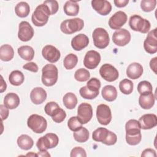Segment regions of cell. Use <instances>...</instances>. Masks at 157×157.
I'll return each instance as SVG.
<instances>
[{"label": "cell", "instance_id": "6da1fadb", "mask_svg": "<svg viewBox=\"0 0 157 157\" xmlns=\"http://www.w3.org/2000/svg\"><path fill=\"white\" fill-rule=\"evenodd\" d=\"M140 126L139 121L131 119L125 124L126 141L130 145L139 144L142 139Z\"/></svg>", "mask_w": 157, "mask_h": 157}, {"label": "cell", "instance_id": "7a4b0ae2", "mask_svg": "<svg viewBox=\"0 0 157 157\" xmlns=\"http://www.w3.org/2000/svg\"><path fill=\"white\" fill-rule=\"evenodd\" d=\"M58 77V71L56 66L52 64H47L42 69V82L46 86L54 85Z\"/></svg>", "mask_w": 157, "mask_h": 157}, {"label": "cell", "instance_id": "3957f363", "mask_svg": "<svg viewBox=\"0 0 157 157\" xmlns=\"http://www.w3.org/2000/svg\"><path fill=\"white\" fill-rule=\"evenodd\" d=\"M50 15L48 6L44 3L41 4L36 8L32 15V22L36 26H43L47 23Z\"/></svg>", "mask_w": 157, "mask_h": 157}, {"label": "cell", "instance_id": "277c9868", "mask_svg": "<svg viewBox=\"0 0 157 157\" xmlns=\"http://www.w3.org/2000/svg\"><path fill=\"white\" fill-rule=\"evenodd\" d=\"M84 26L83 20L80 18L67 19L62 21L60 25L61 31L66 34H71L79 31Z\"/></svg>", "mask_w": 157, "mask_h": 157}, {"label": "cell", "instance_id": "5b68a950", "mask_svg": "<svg viewBox=\"0 0 157 157\" xmlns=\"http://www.w3.org/2000/svg\"><path fill=\"white\" fill-rule=\"evenodd\" d=\"M130 28L135 31L145 34L147 33L150 29V23L147 19L143 18L138 15H132L129 20Z\"/></svg>", "mask_w": 157, "mask_h": 157}, {"label": "cell", "instance_id": "8992f818", "mask_svg": "<svg viewBox=\"0 0 157 157\" xmlns=\"http://www.w3.org/2000/svg\"><path fill=\"white\" fill-rule=\"evenodd\" d=\"M27 124L34 132L40 134L46 130L47 122L42 116L37 114H33L28 118Z\"/></svg>", "mask_w": 157, "mask_h": 157}, {"label": "cell", "instance_id": "52a82bcc", "mask_svg": "<svg viewBox=\"0 0 157 157\" xmlns=\"http://www.w3.org/2000/svg\"><path fill=\"white\" fill-rule=\"evenodd\" d=\"M92 37L94 46L98 48H105L109 44L110 38L109 34L102 28H96L93 32Z\"/></svg>", "mask_w": 157, "mask_h": 157}, {"label": "cell", "instance_id": "ba28073f", "mask_svg": "<svg viewBox=\"0 0 157 157\" xmlns=\"http://www.w3.org/2000/svg\"><path fill=\"white\" fill-rule=\"evenodd\" d=\"M96 117L98 122L102 125H107L112 120V113L110 107L104 104L98 105Z\"/></svg>", "mask_w": 157, "mask_h": 157}, {"label": "cell", "instance_id": "9c48e42d", "mask_svg": "<svg viewBox=\"0 0 157 157\" xmlns=\"http://www.w3.org/2000/svg\"><path fill=\"white\" fill-rule=\"evenodd\" d=\"M99 74L105 80L109 82L115 81L119 76L118 70L114 66L108 63L104 64L101 67Z\"/></svg>", "mask_w": 157, "mask_h": 157}, {"label": "cell", "instance_id": "30bf717a", "mask_svg": "<svg viewBox=\"0 0 157 157\" xmlns=\"http://www.w3.org/2000/svg\"><path fill=\"white\" fill-rule=\"evenodd\" d=\"M93 117V109L88 103L80 104L77 109V118L82 124L90 121Z\"/></svg>", "mask_w": 157, "mask_h": 157}, {"label": "cell", "instance_id": "8fae6325", "mask_svg": "<svg viewBox=\"0 0 157 157\" xmlns=\"http://www.w3.org/2000/svg\"><path fill=\"white\" fill-rule=\"evenodd\" d=\"M34 34V29L31 25L26 21H23L20 23L18 26V37L23 42L30 40Z\"/></svg>", "mask_w": 157, "mask_h": 157}, {"label": "cell", "instance_id": "7c38bea8", "mask_svg": "<svg viewBox=\"0 0 157 157\" xmlns=\"http://www.w3.org/2000/svg\"><path fill=\"white\" fill-rule=\"evenodd\" d=\"M131 40V34L126 29H120L116 30L112 36V40L113 43L120 47L127 45Z\"/></svg>", "mask_w": 157, "mask_h": 157}, {"label": "cell", "instance_id": "4fadbf2b", "mask_svg": "<svg viewBox=\"0 0 157 157\" xmlns=\"http://www.w3.org/2000/svg\"><path fill=\"white\" fill-rule=\"evenodd\" d=\"M145 50L149 54H154L157 52L156 28L150 31L144 42Z\"/></svg>", "mask_w": 157, "mask_h": 157}, {"label": "cell", "instance_id": "5bb4252c", "mask_svg": "<svg viewBox=\"0 0 157 157\" xmlns=\"http://www.w3.org/2000/svg\"><path fill=\"white\" fill-rule=\"evenodd\" d=\"M128 17L126 13L123 11L115 12L109 20V25L113 29H120L127 21Z\"/></svg>", "mask_w": 157, "mask_h": 157}, {"label": "cell", "instance_id": "9a60e30c", "mask_svg": "<svg viewBox=\"0 0 157 157\" xmlns=\"http://www.w3.org/2000/svg\"><path fill=\"white\" fill-rule=\"evenodd\" d=\"M101 61L100 54L95 50H90L86 52L84 59V66L90 69H95Z\"/></svg>", "mask_w": 157, "mask_h": 157}, {"label": "cell", "instance_id": "2e32d148", "mask_svg": "<svg viewBox=\"0 0 157 157\" xmlns=\"http://www.w3.org/2000/svg\"><path fill=\"white\" fill-rule=\"evenodd\" d=\"M42 56L51 63H56L61 56L60 52L55 47L52 45H45L42 50Z\"/></svg>", "mask_w": 157, "mask_h": 157}, {"label": "cell", "instance_id": "e0dca14e", "mask_svg": "<svg viewBox=\"0 0 157 157\" xmlns=\"http://www.w3.org/2000/svg\"><path fill=\"white\" fill-rule=\"evenodd\" d=\"M139 122L142 129H150L157 125V117L153 113H147L140 117Z\"/></svg>", "mask_w": 157, "mask_h": 157}, {"label": "cell", "instance_id": "ac0fdd59", "mask_svg": "<svg viewBox=\"0 0 157 157\" xmlns=\"http://www.w3.org/2000/svg\"><path fill=\"white\" fill-rule=\"evenodd\" d=\"M92 7L101 15H107L112 10L111 4L105 0H93Z\"/></svg>", "mask_w": 157, "mask_h": 157}, {"label": "cell", "instance_id": "d6986e66", "mask_svg": "<svg viewBox=\"0 0 157 157\" xmlns=\"http://www.w3.org/2000/svg\"><path fill=\"white\" fill-rule=\"evenodd\" d=\"M89 44L88 37L84 34H79L72 38L71 46L74 50L80 51L88 46Z\"/></svg>", "mask_w": 157, "mask_h": 157}, {"label": "cell", "instance_id": "ffe728a7", "mask_svg": "<svg viewBox=\"0 0 157 157\" xmlns=\"http://www.w3.org/2000/svg\"><path fill=\"white\" fill-rule=\"evenodd\" d=\"M30 98L34 104H40L45 101L47 98V92L41 87H36L31 91Z\"/></svg>", "mask_w": 157, "mask_h": 157}, {"label": "cell", "instance_id": "44dd1931", "mask_svg": "<svg viewBox=\"0 0 157 157\" xmlns=\"http://www.w3.org/2000/svg\"><path fill=\"white\" fill-rule=\"evenodd\" d=\"M143 74V67L139 63H131L126 69V75L131 79L139 78Z\"/></svg>", "mask_w": 157, "mask_h": 157}, {"label": "cell", "instance_id": "7402d4cb", "mask_svg": "<svg viewBox=\"0 0 157 157\" xmlns=\"http://www.w3.org/2000/svg\"><path fill=\"white\" fill-rule=\"evenodd\" d=\"M155 96L152 92L142 94L139 98L140 106L144 109H151L155 104Z\"/></svg>", "mask_w": 157, "mask_h": 157}, {"label": "cell", "instance_id": "603a6c76", "mask_svg": "<svg viewBox=\"0 0 157 157\" xmlns=\"http://www.w3.org/2000/svg\"><path fill=\"white\" fill-rule=\"evenodd\" d=\"M20 98L14 93H7L4 99V105L9 109H14L20 104Z\"/></svg>", "mask_w": 157, "mask_h": 157}, {"label": "cell", "instance_id": "cb8c5ba5", "mask_svg": "<svg viewBox=\"0 0 157 157\" xmlns=\"http://www.w3.org/2000/svg\"><path fill=\"white\" fill-rule=\"evenodd\" d=\"M101 93L102 98L109 102L115 101L117 97V89L112 85H106L104 86Z\"/></svg>", "mask_w": 157, "mask_h": 157}, {"label": "cell", "instance_id": "d4e9b609", "mask_svg": "<svg viewBox=\"0 0 157 157\" xmlns=\"http://www.w3.org/2000/svg\"><path fill=\"white\" fill-rule=\"evenodd\" d=\"M64 13L68 16H75L78 13L79 6L77 1H67L63 7Z\"/></svg>", "mask_w": 157, "mask_h": 157}, {"label": "cell", "instance_id": "484cf974", "mask_svg": "<svg viewBox=\"0 0 157 157\" xmlns=\"http://www.w3.org/2000/svg\"><path fill=\"white\" fill-rule=\"evenodd\" d=\"M109 132L110 131L105 128H98L93 132L92 138L96 142H101L105 144Z\"/></svg>", "mask_w": 157, "mask_h": 157}, {"label": "cell", "instance_id": "4316f807", "mask_svg": "<svg viewBox=\"0 0 157 157\" xmlns=\"http://www.w3.org/2000/svg\"><path fill=\"white\" fill-rule=\"evenodd\" d=\"M14 56V51L12 46L4 44L0 47V59L4 61H10Z\"/></svg>", "mask_w": 157, "mask_h": 157}, {"label": "cell", "instance_id": "83f0119b", "mask_svg": "<svg viewBox=\"0 0 157 157\" xmlns=\"http://www.w3.org/2000/svg\"><path fill=\"white\" fill-rule=\"evenodd\" d=\"M19 56L26 61H31L34 56V49L29 45H23L17 50Z\"/></svg>", "mask_w": 157, "mask_h": 157}, {"label": "cell", "instance_id": "f1b7e54d", "mask_svg": "<svg viewBox=\"0 0 157 157\" xmlns=\"http://www.w3.org/2000/svg\"><path fill=\"white\" fill-rule=\"evenodd\" d=\"M17 144L21 149L28 150L33 147L34 145V141L28 135L22 134L18 137Z\"/></svg>", "mask_w": 157, "mask_h": 157}, {"label": "cell", "instance_id": "f546056e", "mask_svg": "<svg viewBox=\"0 0 157 157\" xmlns=\"http://www.w3.org/2000/svg\"><path fill=\"white\" fill-rule=\"evenodd\" d=\"M25 80L23 74L18 71L15 70L11 72L9 76V80L10 83L14 86H19L23 83Z\"/></svg>", "mask_w": 157, "mask_h": 157}, {"label": "cell", "instance_id": "4dcf8cb0", "mask_svg": "<svg viewBox=\"0 0 157 157\" xmlns=\"http://www.w3.org/2000/svg\"><path fill=\"white\" fill-rule=\"evenodd\" d=\"M15 12L16 15L19 17H26L29 15L30 12L29 6L26 2H20L16 5L15 7Z\"/></svg>", "mask_w": 157, "mask_h": 157}, {"label": "cell", "instance_id": "1f68e13d", "mask_svg": "<svg viewBox=\"0 0 157 157\" xmlns=\"http://www.w3.org/2000/svg\"><path fill=\"white\" fill-rule=\"evenodd\" d=\"M64 105L68 109H73L77 104V98L72 93H67L64 95L63 98Z\"/></svg>", "mask_w": 157, "mask_h": 157}, {"label": "cell", "instance_id": "d6a6232c", "mask_svg": "<svg viewBox=\"0 0 157 157\" xmlns=\"http://www.w3.org/2000/svg\"><path fill=\"white\" fill-rule=\"evenodd\" d=\"M89 136L90 134L88 130L83 126L78 130L74 132L73 133L74 139L77 142L80 143L86 142L89 139Z\"/></svg>", "mask_w": 157, "mask_h": 157}, {"label": "cell", "instance_id": "836d02e7", "mask_svg": "<svg viewBox=\"0 0 157 157\" xmlns=\"http://www.w3.org/2000/svg\"><path fill=\"white\" fill-rule=\"evenodd\" d=\"M78 62V58L77 56L73 53H69L66 56L63 60V64L64 67L67 69L70 70L73 69L75 67Z\"/></svg>", "mask_w": 157, "mask_h": 157}, {"label": "cell", "instance_id": "e575fe53", "mask_svg": "<svg viewBox=\"0 0 157 157\" xmlns=\"http://www.w3.org/2000/svg\"><path fill=\"white\" fill-rule=\"evenodd\" d=\"M134 84L129 79L125 78L122 80L119 83V88L120 91L124 94H129L132 92Z\"/></svg>", "mask_w": 157, "mask_h": 157}, {"label": "cell", "instance_id": "d590c367", "mask_svg": "<svg viewBox=\"0 0 157 157\" xmlns=\"http://www.w3.org/2000/svg\"><path fill=\"white\" fill-rule=\"evenodd\" d=\"M79 93L80 96L86 99H93L99 94V92L93 91L89 89L86 86L82 87L79 90Z\"/></svg>", "mask_w": 157, "mask_h": 157}, {"label": "cell", "instance_id": "8d00e7d4", "mask_svg": "<svg viewBox=\"0 0 157 157\" xmlns=\"http://www.w3.org/2000/svg\"><path fill=\"white\" fill-rule=\"evenodd\" d=\"M90 77V72L83 68L77 69L74 74V78L78 82H85L87 81Z\"/></svg>", "mask_w": 157, "mask_h": 157}, {"label": "cell", "instance_id": "74e56055", "mask_svg": "<svg viewBox=\"0 0 157 157\" xmlns=\"http://www.w3.org/2000/svg\"><path fill=\"white\" fill-rule=\"evenodd\" d=\"M36 146L40 151H44L49 148H52L49 139L46 135L40 137L38 139L36 143Z\"/></svg>", "mask_w": 157, "mask_h": 157}, {"label": "cell", "instance_id": "f35d334b", "mask_svg": "<svg viewBox=\"0 0 157 157\" xmlns=\"http://www.w3.org/2000/svg\"><path fill=\"white\" fill-rule=\"evenodd\" d=\"M59 108L60 107H59V105L56 102L52 101V102H48L45 105V106L44 107V110L47 115H48L52 117L58 112V110L59 109Z\"/></svg>", "mask_w": 157, "mask_h": 157}, {"label": "cell", "instance_id": "ab89813d", "mask_svg": "<svg viewBox=\"0 0 157 157\" xmlns=\"http://www.w3.org/2000/svg\"><path fill=\"white\" fill-rule=\"evenodd\" d=\"M152 85L148 81H141L137 85V91L140 94L152 92Z\"/></svg>", "mask_w": 157, "mask_h": 157}, {"label": "cell", "instance_id": "60d3db41", "mask_svg": "<svg viewBox=\"0 0 157 157\" xmlns=\"http://www.w3.org/2000/svg\"><path fill=\"white\" fill-rule=\"evenodd\" d=\"M82 123L79 121L77 117H71L67 121V126L70 130L75 132L82 127Z\"/></svg>", "mask_w": 157, "mask_h": 157}, {"label": "cell", "instance_id": "b9f144b4", "mask_svg": "<svg viewBox=\"0 0 157 157\" xmlns=\"http://www.w3.org/2000/svg\"><path fill=\"white\" fill-rule=\"evenodd\" d=\"M156 5V0H142L140 2V7L143 11L148 12L155 9Z\"/></svg>", "mask_w": 157, "mask_h": 157}, {"label": "cell", "instance_id": "7bdbcfd3", "mask_svg": "<svg viewBox=\"0 0 157 157\" xmlns=\"http://www.w3.org/2000/svg\"><path fill=\"white\" fill-rule=\"evenodd\" d=\"M86 86L93 91L99 92V90L101 87V82L97 78H92L88 81Z\"/></svg>", "mask_w": 157, "mask_h": 157}, {"label": "cell", "instance_id": "ee69618b", "mask_svg": "<svg viewBox=\"0 0 157 157\" xmlns=\"http://www.w3.org/2000/svg\"><path fill=\"white\" fill-rule=\"evenodd\" d=\"M44 4H46L48 7L49 8V10L50 11L51 15H53L56 13L59 9V5L56 1L55 0H47L45 1L44 2Z\"/></svg>", "mask_w": 157, "mask_h": 157}, {"label": "cell", "instance_id": "f6af8a7d", "mask_svg": "<svg viewBox=\"0 0 157 157\" xmlns=\"http://www.w3.org/2000/svg\"><path fill=\"white\" fill-rule=\"evenodd\" d=\"M66 117V113L65 111L63 109L59 108L58 112L53 116L52 117V118L55 122L59 123L64 120Z\"/></svg>", "mask_w": 157, "mask_h": 157}, {"label": "cell", "instance_id": "bcb514c9", "mask_svg": "<svg viewBox=\"0 0 157 157\" xmlns=\"http://www.w3.org/2000/svg\"><path fill=\"white\" fill-rule=\"evenodd\" d=\"M70 156L71 157H76V156L86 157V151L83 148L80 147H75L72 149Z\"/></svg>", "mask_w": 157, "mask_h": 157}, {"label": "cell", "instance_id": "7dc6e473", "mask_svg": "<svg viewBox=\"0 0 157 157\" xmlns=\"http://www.w3.org/2000/svg\"><path fill=\"white\" fill-rule=\"evenodd\" d=\"M45 135L49 139V140L51 144V148H52L56 147L59 142V139L58 136L54 133H47Z\"/></svg>", "mask_w": 157, "mask_h": 157}, {"label": "cell", "instance_id": "c3c4849f", "mask_svg": "<svg viewBox=\"0 0 157 157\" xmlns=\"http://www.w3.org/2000/svg\"><path fill=\"white\" fill-rule=\"evenodd\" d=\"M23 68L33 72H37L38 71V66L34 62H29L26 63L23 66Z\"/></svg>", "mask_w": 157, "mask_h": 157}, {"label": "cell", "instance_id": "681fc988", "mask_svg": "<svg viewBox=\"0 0 157 157\" xmlns=\"http://www.w3.org/2000/svg\"><path fill=\"white\" fill-rule=\"evenodd\" d=\"M0 110H1V117L2 121L6 120L9 116V109L7 108L4 105H0Z\"/></svg>", "mask_w": 157, "mask_h": 157}, {"label": "cell", "instance_id": "f907efd6", "mask_svg": "<svg viewBox=\"0 0 157 157\" xmlns=\"http://www.w3.org/2000/svg\"><path fill=\"white\" fill-rule=\"evenodd\" d=\"M141 156H145V157H148V156H150V157H156V153L155 151V150H154L153 149L151 148H147L145 149L142 154H141Z\"/></svg>", "mask_w": 157, "mask_h": 157}, {"label": "cell", "instance_id": "816d5d0a", "mask_svg": "<svg viewBox=\"0 0 157 157\" xmlns=\"http://www.w3.org/2000/svg\"><path fill=\"white\" fill-rule=\"evenodd\" d=\"M129 2V0H115L114 4L118 7H125Z\"/></svg>", "mask_w": 157, "mask_h": 157}, {"label": "cell", "instance_id": "f5cc1de1", "mask_svg": "<svg viewBox=\"0 0 157 157\" xmlns=\"http://www.w3.org/2000/svg\"><path fill=\"white\" fill-rule=\"evenodd\" d=\"M156 59H157V58L155 57V58H152L150 60V67L151 69V70L155 74H156Z\"/></svg>", "mask_w": 157, "mask_h": 157}, {"label": "cell", "instance_id": "db71d44e", "mask_svg": "<svg viewBox=\"0 0 157 157\" xmlns=\"http://www.w3.org/2000/svg\"><path fill=\"white\" fill-rule=\"evenodd\" d=\"M1 88H0L1 91H0V92L2 93L6 90L7 85H6V82L4 80L3 77H2V75H1Z\"/></svg>", "mask_w": 157, "mask_h": 157}, {"label": "cell", "instance_id": "11a10c76", "mask_svg": "<svg viewBox=\"0 0 157 157\" xmlns=\"http://www.w3.org/2000/svg\"><path fill=\"white\" fill-rule=\"evenodd\" d=\"M37 156H47V157H49V156H50V155L47 150H44V151H40L39 152H38L37 153Z\"/></svg>", "mask_w": 157, "mask_h": 157}, {"label": "cell", "instance_id": "9f6ffc18", "mask_svg": "<svg viewBox=\"0 0 157 157\" xmlns=\"http://www.w3.org/2000/svg\"><path fill=\"white\" fill-rule=\"evenodd\" d=\"M26 156H37V153L36 154V153H34L33 152H31V153H29L26 154Z\"/></svg>", "mask_w": 157, "mask_h": 157}]
</instances>
